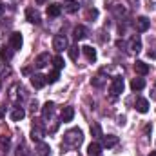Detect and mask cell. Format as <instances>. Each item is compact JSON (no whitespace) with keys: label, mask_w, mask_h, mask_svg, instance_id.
Masks as SVG:
<instances>
[{"label":"cell","mask_w":156,"mask_h":156,"mask_svg":"<svg viewBox=\"0 0 156 156\" xmlns=\"http://www.w3.org/2000/svg\"><path fill=\"white\" fill-rule=\"evenodd\" d=\"M35 123H33V131H31V138L33 140H38L44 136V133H45V127H44V123H42V120H33Z\"/></svg>","instance_id":"4"},{"label":"cell","mask_w":156,"mask_h":156,"mask_svg":"<svg viewBox=\"0 0 156 156\" xmlns=\"http://www.w3.org/2000/svg\"><path fill=\"white\" fill-rule=\"evenodd\" d=\"M147 55H149V58H156V51H149Z\"/></svg>","instance_id":"31"},{"label":"cell","mask_w":156,"mask_h":156,"mask_svg":"<svg viewBox=\"0 0 156 156\" xmlns=\"http://www.w3.org/2000/svg\"><path fill=\"white\" fill-rule=\"evenodd\" d=\"M22 42H24V38H22L20 33H11V37H9V45H11L13 49H20V47H22Z\"/></svg>","instance_id":"10"},{"label":"cell","mask_w":156,"mask_h":156,"mask_svg":"<svg viewBox=\"0 0 156 156\" xmlns=\"http://www.w3.org/2000/svg\"><path fill=\"white\" fill-rule=\"evenodd\" d=\"M73 37H75L76 42L83 40L85 37H87V29H85L83 26H76V27H75V31H73Z\"/></svg>","instance_id":"20"},{"label":"cell","mask_w":156,"mask_h":156,"mask_svg":"<svg viewBox=\"0 0 156 156\" xmlns=\"http://www.w3.org/2000/svg\"><path fill=\"white\" fill-rule=\"evenodd\" d=\"M151 4H156V0H149V7H151Z\"/></svg>","instance_id":"34"},{"label":"cell","mask_w":156,"mask_h":156,"mask_svg":"<svg viewBox=\"0 0 156 156\" xmlns=\"http://www.w3.org/2000/svg\"><path fill=\"white\" fill-rule=\"evenodd\" d=\"M13 51H15V49H13L11 45H2V47H0V60H2V62H9V60L13 58Z\"/></svg>","instance_id":"7"},{"label":"cell","mask_w":156,"mask_h":156,"mask_svg":"<svg viewBox=\"0 0 156 156\" xmlns=\"http://www.w3.org/2000/svg\"><path fill=\"white\" fill-rule=\"evenodd\" d=\"M45 83H47V80H45L44 75H40V73H35V75L31 76V85H33L35 89H42Z\"/></svg>","instance_id":"6"},{"label":"cell","mask_w":156,"mask_h":156,"mask_svg":"<svg viewBox=\"0 0 156 156\" xmlns=\"http://www.w3.org/2000/svg\"><path fill=\"white\" fill-rule=\"evenodd\" d=\"M145 87V80L144 78H133L131 80V89L133 91H142Z\"/></svg>","instance_id":"21"},{"label":"cell","mask_w":156,"mask_h":156,"mask_svg":"<svg viewBox=\"0 0 156 156\" xmlns=\"http://www.w3.org/2000/svg\"><path fill=\"white\" fill-rule=\"evenodd\" d=\"M91 136L93 138H102L104 134H102V127L98 125V123H93L91 125Z\"/></svg>","instance_id":"25"},{"label":"cell","mask_w":156,"mask_h":156,"mask_svg":"<svg viewBox=\"0 0 156 156\" xmlns=\"http://www.w3.org/2000/svg\"><path fill=\"white\" fill-rule=\"evenodd\" d=\"M2 13H4V4L0 2V16H2Z\"/></svg>","instance_id":"33"},{"label":"cell","mask_w":156,"mask_h":156,"mask_svg":"<svg viewBox=\"0 0 156 156\" xmlns=\"http://www.w3.org/2000/svg\"><path fill=\"white\" fill-rule=\"evenodd\" d=\"M82 53L85 55V58H87L89 62H96V56H98V55H96V49H94V47L83 45V47H82Z\"/></svg>","instance_id":"13"},{"label":"cell","mask_w":156,"mask_h":156,"mask_svg":"<svg viewBox=\"0 0 156 156\" xmlns=\"http://www.w3.org/2000/svg\"><path fill=\"white\" fill-rule=\"evenodd\" d=\"M149 26H151V20H149L147 16H138L136 22H134V27H136L138 33H145V31L149 29Z\"/></svg>","instance_id":"5"},{"label":"cell","mask_w":156,"mask_h":156,"mask_svg":"<svg viewBox=\"0 0 156 156\" xmlns=\"http://www.w3.org/2000/svg\"><path fill=\"white\" fill-rule=\"evenodd\" d=\"M109 93L111 96H118L123 93V78L122 76H115L113 82H111V87H109Z\"/></svg>","instance_id":"3"},{"label":"cell","mask_w":156,"mask_h":156,"mask_svg":"<svg viewBox=\"0 0 156 156\" xmlns=\"http://www.w3.org/2000/svg\"><path fill=\"white\" fill-rule=\"evenodd\" d=\"M129 49H131L133 53H140V51H142V40H140V37H133V38H131Z\"/></svg>","instance_id":"18"},{"label":"cell","mask_w":156,"mask_h":156,"mask_svg":"<svg viewBox=\"0 0 156 156\" xmlns=\"http://www.w3.org/2000/svg\"><path fill=\"white\" fill-rule=\"evenodd\" d=\"M134 71H136V75L145 76V75L149 73V64H145L144 60H136V62H134Z\"/></svg>","instance_id":"8"},{"label":"cell","mask_w":156,"mask_h":156,"mask_svg":"<svg viewBox=\"0 0 156 156\" xmlns=\"http://www.w3.org/2000/svg\"><path fill=\"white\" fill-rule=\"evenodd\" d=\"M49 60H53L51 56H49V53H40L38 56H37V60H35V66L42 69V67H45L47 64H49Z\"/></svg>","instance_id":"11"},{"label":"cell","mask_w":156,"mask_h":156,"mask_svg":"<svg viewBox=\"0 0 156 156\" xmlns=\"http://www.w3.org/2000/svg\"><path fill=\"white\" fill-rule=\"evenodd\" d=\"M53 113H55V104L53 102H45L44 107H42V118L44 120H51Z\"/></svg>","instance_id":"9"},{"label":"cell","mask_w":156,"mask_h":156,"mask_svg":"<svg viewBox=\"0 0 156 156\" xmlns=\"http://www.w3.org/2000/svg\"><path fill=\"white\" fill-rule=\"evenodd\" d=\"M26 18L31 22V24H40V15L37 9H33V7H27L26 9Z\"/></svg>","instance_id":"12"},{"label":"cell","mask_w":156,"mask_h":156,"mask_svg":"<svg viewBox=\"0 0 156 156\" xmlns=\"http://www.w3.org/2000/svg\"><path fill=\"white\" fill-rule=\"evenodd\" d=\"M149 156H156V151H151V154Z\"/></svg>","instance_id":"35"},{"label":"cell","mask_w":156,"mask_h":156,"mask_svg":"<svg viewBox=\"0 0 156 156\" xmlns=\"http://www.w3.org/2000/svg\"><path fill=\"white\" fill-rule=\"evenodd\" d=\"M60 13H62V5H58V4H49L47 5V16L56 18V16H60Z\"/></svg>","instance_id":"15"},{"label":"cell","mask_w":156,"mask_h":156,"mask_svg":"<svg viewBox=\"0 0 156 156\" xmlns=\"http://www.w3.org/2000/svg\"><path fill=\"white\" fill-rule=\"evenodd\" d=\"M49 145L45 144V142H38L37 144V154L38 156H49Z\"/></svg>","instance_id":"23"},{"label":"cell","mask_w":156,"mask_h":156,"mask_svg":"<svg viewBox=\"0 0 156 156\" xmlns=\"http://www.w3.org/2000/svg\"><path fill=\"white\" fill-rule=\"evenodd\" d=\"M53 49L58 51V53H62L64 49H69V42L66 38V35H56L53 38Z\"/></svg>","instance_id":"2"},{"label":"cell","mask_w":156,"mask_h":156,"mask_svg":"<svg viewBox=\"0 0 156 156\" xmlns=\"http://www.w3.org/2000/svg\"><path fill=\"white\" fill-rule=\"evenodd\" d=\"M100 151H102V145L96 144V142H93V144L87 147V154L89 156H100Z\"/></svg>","instance_id":"24"},{"label":"cell","mask_w":156,"mask_h":156,"mask_svg":"<svg viewBox=\"0 0 156 156\" xmlns=\"http://www.w3.org/2000/svg\"><path fill=\"white\" fill-rule=\"evenodd\" d=\"M78 9H80L78 0H67V2L64 4V11H66V13H76Z\"/></svg>","instance_id":"17"},{"label":"cell","mask_w":156,"mask_h":156,"mask_svg":"<svg viewBox=\"0 0 156 156\" xmlns=\"http://www.w3.org/2000/svg\"><path fill=\"white\" fill-rule=\"evenodd\" d=\"M60 118H62V122H71V120L75 118V109H73L71 105L64 107V109H62V115H60Z\"/></svg>","instance_id":"16"},{"label":"cell","mask_w":156,"mask_h":156,"mask_svg":"<svg viewBox=\"0 0 156 156\" xmlns=\"http://www.w3.org/2000/svg\"><path fill=\"white\" fill-rule=\"evenodd\" d=\"M153 96H156V85H154V91H153Z\"/></svg>","instance_id":"36"},{"label":"cell","mask_w":156,"mask_h":156,"mask_svg":"<svg viewBox=\"0 0 156 156\" xmlns=\"http://www.w3.org/2000/svg\"><path fill=\"white\" fill-rule=\"evenodd\" d=\"M98 16V11L96 9H89L87 11V18H96Z\"/></svg>","instance_id":"29"},{"label":"cell","mask_w":156,"mask_h":156,"mask_svg":"<svg viewBox=\"0 0 156 156\" xmlns=\"http://www.w3.org/2000/svg\"><path fill=\"white\" fill-rule=\"evenodd\" d=\"M58 78H60V71H58V69H55V71H51V73L45 76V80H47L49 83H56V82H58Z\"/></svg>","instance_id":"26"},{"label":"cell","mask_w":156,"mask_h":156,"mask_svg":"<svg viewBox=\"0 0 156 156\" xmlns=\"http://www.w3.org/2000/svg\"><path fill=\"white\" fill-rule=\"evenodd\" d=\"M9 73H11V69H9V67H5V66H4V67H2V69H0V78H4V76H5V75H9Z\"/></svg>","instance_id":"30"},{"label":"cell","mask_w":156,"mask_h":156,"mask_svg":"<svg viewBox=\"0 0 156 156\" xmlns=\"http://www.w3.org/2000/svg\"><path fill=\"white\" fill-rule=\"evenodd\" d=\"M82 140H83V136H82V131H80V129H71V131H67L66 136H64V142H66V145H69V147H78V145L82 144Z\"/></svg>","instance_id":"1"},{"label":"cell","mask_w":156,"mask_h":156,"mask_svg":"<svg viewBox=\"0 0 156 156\" xmlns=\"http://www.w3.org/2000/svg\"><path fill=\"white\" fill-rule=\"evenodd\" d=\"M115 145H118V136H115V134H107V136H104V147L113 149Z\"/></svg>","instance_id":"19"},{"label":"cell","mask_w":156,"mask_h":156,"mask_svg":"<svg viewBox=\"0 0 156 156\" xmlns=\"http://www.w3.org/2000/svg\"><path fill=\"white\" fill-rule=\"evenodd\" d=\"M136 111L145 115L149 111V100L147 98H136Z\"/></svg>","instance_id":"14"},{"label":"cell","mask_w":156,"mask_h":156,"mask_svg":"<svg viewBox=\"0 0 156 156\" xmlns=\"http://www.w3.org/2000/svg\"><path fill=\"white\" fill-rule=\"evenodd\" d=\"M24 116H26V111H24L22 107H15V109L11 111V120H13V122H20Z\"/></svg>","instance_id":"22"},{"label":"cell","mask_w":156,"mask_h":156,"mask_svg":"<svg viewBox=\"0 0 156 156\" xmlns=\"http://www.w3.org/2000/svg\"><path fill=\"white\" fill-rule=\"evenodd\" d=\"M47 2H49V0H37V4H40V5H42V4H47Z\"/></svg>","instance_id":"32"},{"label":"cell","mask_w":156,"mask_h":156,"mask_svg":"<svg viewBox=\"0 0 156 156\" xmlns=\"http://www.w3.org/2000/svg\"><path fill=\"white\" fill-rule=\"evenodd\" d=\"M80 49H82V47H78V45L69 47V58H71V60H75V62L78 60V56H80Z\"/></svg>","instance_id":"27"},{"label":"cell","mask_w":156,"mask_h":156,"mask_svg":"<svg viewBox=\"0 0 156 156\" xmlns=\"http://www.w3.org/2000/svg\"><path fill=\"white\" fill-rule=\"evenodd\" d=\"M53 64H55V69H64V66H66V62H64V58L62 56H55L53 58Z\"/></svg>","instance_id":"28"}]
</instances>
